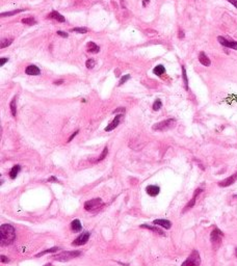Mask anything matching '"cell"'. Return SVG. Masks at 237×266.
Returning <instances> with one entry per match:
<instances>
[{"label":"cell","instance_id":"e575fe53","mask_svg":"<svg viewBox=\"0 0 237 266\" xmlns=\"http://www.w3.org/2000/svg\"><path fill=\"white\" fill-rule=\"evenodd\" d=\"M0 259H1V262H2V263H9V258L5 257V256H3V255L0 256Z\"/></svg>","mask_w":237,"mask_h":266},{"label":"cell","instance_id":"9c48e42d","mask_svg":"<svg viewBox=\"0 0 237 266\" xmlns=\"http://www.w3.org/2000/svg\"><path fill=\"white\" fill-rule=\"evenodd\" d=\"M236 181H237V172L235 173V174H233L232 176L224 179L222 181L218 182V186H220V187H228V186L234 184Z\"/></svg>","mask_w":237,"mask_h":266},{"label":"cell","instance_id":"cb8c5ba5","mask_svg":"<svg viewBox=\"0 0 237 266\" xmlns=\"http://www.w3.org/2000/svg\"><path fill=\"white\" fill-rule=\"evenodd\" d=\"M21 22L23 24H25V25H36V20L33 17H28L25 18V19H22Z\"/></svg>","mask_w":237,"mask_h":266},{"label":"cell","instance_id":"d590c367","mask_svg":"<svg viewBox=\"0 0 237 266\" xmlns=\"http://www.w3.org/2000/svg\"><path fill=\"white\" fill-rule=\"evenodd\" d=\"M78 132H79V130H76V131H75V132H74V133H73V134H72V135H71V136H70V137H69V139H68V143H70V141H72V139H73V138H74V137H75V136H76V135H77V134H78Z\"/></svg>","mask_w":237,"mask_h":266},{"label":"cell","instance_id":"83f0119b","mask_svg":"<svg viewBox=\"0 0 237 266\" xmlns=\"http://www.w3.org/2000/svg\"><path fill=\"white\" fill-rule=\"evenodd\" d=\"M71 31L78 32V33L84 34V33H87V28H85V27H75V28H72V29H71Z\"/></svg>","mask_w":237,"mask_h":266},{"label":"cell","instance_id":"3957f363","mask_svg":"<svg viewBox=\"0 0 237 266\" xmlns=\"http://www.w3.org/2000/svg\"><path fill=\"white\" fill-rule=\"evenodd\" d=\"M176 120L175 119H167L164 121H161L159 123H156L153 125L152 129L154 131H166V130L173 129L176 126Z\"/></svg>","mask_w":237,"mask_h":266},{"label":"cell","instance_id":"277c9868","mask_svg":"<svg viewBox=\"0 0 237 266\" xmlns=\"http://www.w3.org/2000/svg\"><path fill=\"white\" fill-rule=\"evenodd\" d=\"M201 264V257L198 251L193 249L191 252V254L189 255V257L181 264V266H200Z\"/></svg>","mask_w":237,"mask_h":266},{"label":"cell","instance_id":"ffe728a7","mask_svg":"<svg viewBox=\"0 0 237 266\" xmlns=\"http://www.w3.org/2000/svg\"><path fill=\"white\" fill-rule=\"evenodd\" d=\"M60 249H62V247H59V246H53V247H51V249H46V251H44V252H42V253L38 254V255H36V258L42 257V256L46 255V254H48V253H56L57 251H60Z\"/></svg>","mask_w":237,"mask_h":266},{"label":"cell","instance_id":"6da1fadb","mask_svg":"<svg viewBox=\"0 0 237 266\" xmlns=\"http://www.w3.org/2000/svg\"><path fill=\"white\" fill-rule=\"evenodd\" d=\"M0 233H1V237H0V243L2 246L5 245H9L14 242L16 238V231L12 225L4 224L1 225L0 227Z\"/></svg>","mask_w":237,"mask_h":266},{"label":"cell","instance_id":"7bdbcfd3","mask_svg":"<svg viewBox=\"0 0 237 266\" xmlns=\"http://www.w3.org/2000/svg\"><path fill=\"white\" fill-rule=\"evenodd\" d=\"M145 1H146V2H149V1H150V0H145Z\"/></svg>","mask_w":237,"mask_h":266},{"label":"cell","instance_id":"f1b7e54d","mask_svg":"<svg viewBox=\"0 0 237 266\" xmlns=\"http://www.w3.org/2000/svg\"><path fill=\"white\" fill-rule=\"evenodd\" d=\"M107 153H108V149H107V147H105L103 149V152L101 153V156H100V157L98 158V159L96 160L95 162H100V161H102V160H104V158L107 156Z\"/></svg>","mask_w":237,"mask_h":266},{"label":"cell","instance_id":"52a82bcc","mask_svg":"<svg viewBox=\"0 0 237 266\" xmlns=\"http://www.w3.org/2000/svg\"><path fill=\"white\" fill-rule=\"evenodd\" d=\"M89 236H91L89 232L81 233V235H79V236L72 242V245H74V246H81V245H84L85 243L89 241Z\"/></svg>","mask_w":237,"mask_h":266},{"label":"cell","instance_id":"ab89813d","mask_svg":"<svg viewBox=\"0 0 237 266\" xmlns=\"http://www.w3.org/2000/svg\"><path fill=\"white\" fill-rule=\"evenodd\" d=\"M64 82V80H63V79H60V80H57V81H54V84L55 85H59V84H62V83Z\"/></svg>","mask_w":237,"mask_h":266},{"label":"cell","instance_id":"ac0fdd59","mask_svg":"<svg viewBox=\"0 0 237 266\" xmlns=\"http://www.w3.org/2000/svg\"><path fill=\"white\" fill-rule=\"evenodd\" d=\"M20 170H21V166H20L19 164H16L15 166H13L12 170H9V178H11V179H16V177L18 176Z\"/></svg>","mask_w":237,"mask_h":266},{"label":"cell","instance_id":"5b68a950","mask_svg":"<svg viewBox=\"0 0 237 266\" xmlns=\"http://www.w3.org/2000/svg\"><path fill=\"white\" fill-rule=\"evenodd\" d=\"M104 203L102 202V200L100 198L98 199H93V200H89L87 202L84 203V209L87 211H96L98 209H100L102 206H103Z\"/></svg>","mask_w":237,"mask_h":266},{"label":"cell","instance_id":"2e32d148","mask_svg":"<svg viewBox=\"0 0 237 266\" xmlns=\"http://www.w3.org/2000/svg\"><path fill=\"white\" fill-rule=\"evenodd\" d=\"M199 62H201L203 66H205V67H209L210 65H211V62H210L209 57L206 55L205 52H200V54H199Z\"/></svg>","mask_w":237,"mask_h":266},{"label":"cell","instance_id":"ba28073f","mask_svg":"<svg viewBox=\"0 0 237 266\" xmlns=\"http://www.w3.org/2000/svg\"><path fill=\"white\" fill-rule=\"evenodd\" d=\"M217 41L220 42V45H222L224 47L231 48V49H233V50H237V42H235V41L227 40V38H224V36H218Z\"/></svg>","mask_w":237,"mask_h":266},{"label":"cell","instance_id":"f35d334b","mask_svg":"<svg viewBox=\"0 0 237 266\" xmlns=\"http://www.w3.org/2000/svg\"><path fill=\"white\" fill-rule=\"evenodd\" d=\"M179 38H184V31L179 30Z\"/></svg>","mask_w":237,"mask_h":266},{"label":"cell","instance_id":"8fae6325","mask_svg":"<svg viewBox=\"0 0 237 266\" xmlns=\"http://www.w3.org/2000/svg\"><path fill=\"white\" fill-rule=\"evenodd\" d=\"M123 115H118L116 117H114L113 120H112V122L109 124V125L107 126V127L105 128V131L106 132H109V131H112L113 129H116V127L118 126V124H120V122H121V119Z\"/></svg>","mask_w":237,"mask_h":266},{"label":"cell","instance_id":"484cf974","mask_svg":"<svg viewBox=\"0 0 237 266\" xmlns=\"http://www.w3.org/2000/svg\"><path fill=\"white\" fill-rule=\"evenodd\" d=\"M182 77H183V81H184L185 88H186V90H188V79H187L186 70H185L184 66H182Z\"/></svg>","mask_w":237,"mask_h":266},{"label":"cell","instance_id":"44dd1931","mask_svg":"<svg viewBox=\"0 0 237 266\" xmlns=\"http://www.w3.org/2000/svg\"><path fill=\"white\" fill-rule=\"evenodd\" d=\"M153 73H154L155 75H157V76H161V75L165 73V68L162 66V65H158V66H156L154 69H153Z\"/></svg>","mask_w":237,"mask_h":266},{"label":"cell","instance_id":"74e56055","mask_svg":"<svg viewBox=\"0 0 237 266\" xmlns=\"http://www.w3.org/2000/svg\"><path fill=\"white\" fill-rule=\"evenodd\" d=\"M47 181L48 182H58V180H57V178H55V177H50Z\"/></svg>","mask_w":237,"mask_h":266},{"label":"cell","instance_id":"9a60e30c","mask_svg":"<svg viewBox=\"0 0 237 266\" xmlns=\"http://www.w3.org/2000/svg\"><path fill=\"white\" fill-rule=\"evenodd\" d=\"M48 18H50V19H54V20H56V21L60 22V23H64V22L66 21V19H65L64 16L60 15V14H59L58 12H56V11L51 12V13L48 15Z\"/></svg>","mask_w":237,"mask_h":266},{"label":"cell","instance_id":"e0dca14e","mask_svg":"<svg viewBox=\"0 0 237 266\" xmlns=\"http://www.w3.org/2000/svg\"><path fill=\"white\" fill-rule=\"evenodd\" d=\"M71 228H72V231L73 232H81V230H82V226H81V223L80 220H79L78 218L74 219V220L71 223Z\"/></svg>","mask_w":237,"mask_h":266},{"label":"cell","instance_id":"8992f818","mask_svg":"<svg viewBox=\"0 0 237 266\" xmlns=\"http://www.w3.org/2000/svg\"><path fill=\"white\" fill-rule=\"evenodd\" d=\"M222 237H224V234H222V232L220 230V229L215 228L211 232V235H210V240H211L212 244H213V246L215 247V249L220 245L222 240Z\"/></svg>","mask_w":237,"mask_h":266},{"label":"cell","instance_id":"30bf717a","mask_svg":"<svg viewBox=\"0 0 237 266\" xmlns=\"http://www.w3.org/2000/svg\"><path fill=\"white\" fill-rule=\"evenodd\" d=\"M202 191H203V189H202V188H198V189L196 190V191H195V194H193V199H191V200L189 201V202H188V204H187L186 206H185V208L183 209V212H186V211L188 210V209L193 208V207L195 206V204H196V201H197L198 196H199V194H201Z\"/></svg>","mask_w":237,"mask_h":266},{"label":"cell","instance_id":"7a4b0ae2","mask_svg":"<svg viewBox=\"0 0 237 266\" xmlns=\"http://www.w3.org/2000/svg\"><path fill=\"white\" fill-rule=\"evenodd\" d=\"M81 255L80 251H66V252H62L60 254H56V255L52 256V259L56 260V261L59 262H68L70 260L74 259V258H77Z\"/></svg>","mask_w":237,"mask_h":266},{"label":"cell","instance_id":"d6a6232c","mask_svg":"<svg viewBox=\"0 0 237 266\" xmlns=\"http://www.w3.org/2000/svg\"><path fill=\"white\" fill-rule=\"evenodd\" d=\"M56 33L58 34L59 36H62V38H68V36H69V34L67 33V32L62 31V30H58V31H57Z\"/></svg>","mask_w":237,"mask_h":266},{"label":"cell","instance_id":"836d02e7","mask_svg":"<svg viewBox=\"0 0 237 266\" xmlns=\"http://www.w3.org/2000/svg\"><path fill=\"white\" fill-rule=\"evenodd\" d=\"M7 62H9V58L7 57H1L0 58V67H3Z\"/></svg>","mask_w":237,"mask_h":266},{"label":"cell","instance_id":"4dcf8cb0","mask_svg":"<svg viewBox=\"0 0 237 266\" xmlns=\"http://www.w3.org/2000/svg\"><path fill=\"white\" fill-rule=\"evenodd\" d=\"M85 66H87V69H93L94 67H95V60L89 58V59H87V62H85Z\"/></svg>","mask_w":237,"mask_h":266},{"label":"cell","instance_id":"603a6c76","mask_svg":"<svg viewBox=\"0 0 237 266\" xmlns=\"http://www.w3.org/2000/svg\"><path fill=\"white\" fill-rule=\"evenodd\" d=\"M24 11H25V9H15V11H12V12H7V13H1L0 16H1V17H9V16H14V15H16V14H19Z\"/></svg>","mask_w":237,"mask_h":266},{"label":"cell","instance_id":"60d3db41","mask_svg":"<svg viewBox=\"0 0 237 266\" xmlns=\"http://www.w3.org/2000/svg\"><path fill=\"white\" fill-rule=\"evenodd\" d=\"M235 256H236V257H237V247H236V249H235Z\"/></svg>","mask_w":237,"mask_h":266},{"label":"cell","instance_id":"d6986e66","mask_svg":"<svg viewBox=\"0 0 237 266\" xmlns=\"http://www.w3.org/2000/svg\"><path fill=\"white\" fill-rule=\"evenodd\" d=\"M87 51L91 53H98L100 51V47L94 42H89L87 43Z\"/></svg>","mask_w":237,"mask_h":266},{"label":"cell","instance_id":"8d00e7d4","mask_svg":"<svg viewBox=\"0 0 237 266\" xmlns=\"http://www.w3.org/2000/svg\"><path fill=\"white\" fill-rule=\"evenodd\" d=\"M227 1H228V2H230L231 4H233L237 9V0H227Z\"/></svg>","mask_w":237,"mask_h":266},{"label":"cell","instance_id":"4316f807","mask_svg":"<svg viewBox=\"0 0 237 266\" xmlns=\"http://www.w3.org/2000/svg\"><path fill=\"white\" fill-rule=\"evenodd\" d=\"M161 107H162V102H161V100L160 99H156V101H155L154 104H153V110L158 111Z\"/></svg>","mask_w":237,"mask_h":266},{"label":"cell","instance_id":"f546056e","mask_svg":"<svg viewBox=\"0 0 237 266\" xmlns=\"http://www.w3.org/2000/svg\"><path fill=\"white\" fill-rule=\"evenodd\" d=\"M13 43V40H3L2 42H1V45H0V48H5L7 47V46H9Z\"/></svg>","mask_w":237,"mask_h":266},{"label":"cell","instance_id":"4fadbf2b","mask_svg":"<svg viewBox=\"0 0 237 266\" xmlns=\"http://www.w3.org/2000/svg\"><path fill=\"white\" fill-rule=\"evenodd\" d=\"M146 191L150 196H158L159 192H160V188H159V186H157V185H149V186H147Z\"/></svg>","mask_w":237,"mask_h":266},{"label":"cell","instance_id":"7c38bea8","mask_svg":"<svg viewBox=\"0 0 237 266\" xmlns=\"http://www.w3.org/2000/svg\"><path fill=\"white\" fill-rule=\"evenodd\" d=\"M25 73L29 76H39V75H41V70L34 65H29L25 69Z\"/></svg>","mask_w":237,"mask_h":266},{"label":"cell","instance_id":"1f68e13d","mask_svg":"<svg viewBox=\"0 0 237 266\" xmlns=\"http://www.w3.org/2000/svg\"><path fill=\"white\" fill-rule=\"evenodd\" d=\"M129 79H130V75H128V74L127 75H124V76L121 78V80H120V82H118V86H120V85H122L123 83H125L126 81L129 80Z\"/></svg>","mask_w":237,"mask_h":266},{"label":"cell","instance_id":"7402d4cb","mask_svg":"<svg viewBox=\"0 0 237 266\" xmlns=\"http://www.w3.org/2000/svg\"><path fill=\"white\" fill-rule=\"evenodd\" d=\"M140 228H146V229H148V230L152 231V232L157 233V234H159V235H164L163 231L159 230V229H157V228H154V227H151L150 225H142V226H140Z\"/></svg>","mask_w":237,"mask_h":266},{"label":"cell","instance_id":"5bb4252c","mask_svg":"<svg viewBox=\"0 0 237 266\" xmlns=\"http://www.w3.org/2000/svg\"><path fill=\"white\" fill-rule=\"evenodd\" d=\"M153 224L158 225V226L162 227V228L166 229V230L171 229L172 227V223L169 220H167V219H155V220H153Z\"/></svg>","mask_w":237,"mask_h":266},{"label":"cell","instance_id":"d4e9b609","mask_svg":"<svg viewBox=\"0 0 237 266\" xmlns=\"http://www.w3.org/2000/svg\"><path fill=\"white\" fill-rule=\"evenodd\" d=\"M16 99H17V97L13 98V100H12L11 104H9V107H11V112H12V115H13V117H16V115H17V107H16Z\"/></svg>","mask_w":237,"mask_h":266},{"label":"cell","instance_id":"b9f144b4","mask_svg":"<svg viewBox=\"0 0 237 266\" xmlns=\"http://www.w3.org/2000/svg\"><path fill=\"white\" fill-rule=\"evenodd\" d=\"M44 266H51V264H50V263H48V264H45Z\"/></svg>","mask_w":237,"mask_h":266}]
</instances>
